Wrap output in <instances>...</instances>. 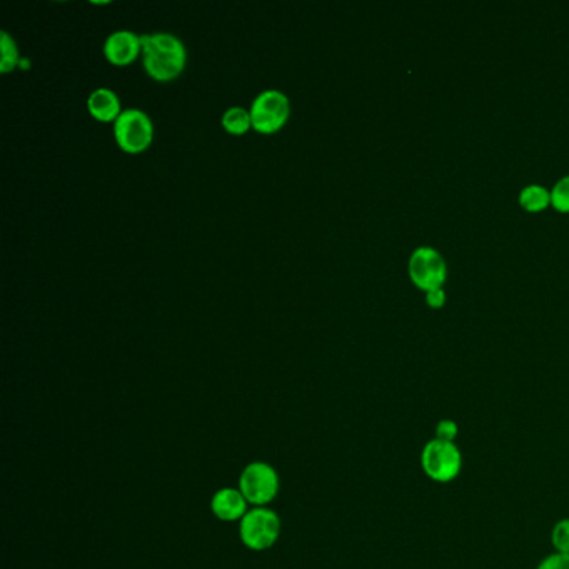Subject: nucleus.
I'll use <instances>...</instances> for the list:
<instances>
[{"label":"nucleus","instance_id":"obj_1","mask_svg":"<svg viewBox=\"0 0 569 569\" xmlns=\"http://www.w3.org/2000/svg\"><path fill=\"white\" fill-rule=\"evenodd\" d=\"M142 62L154 81H174L186 67V46L179 37L167 32L142 36Z\"/></svg>","mask_w":569,"mask_h":569},{"label":"nucleus","instance_id":"obj_4","mask_svg":"<svg viewBox=\"0 0 569 569\" xmlns=\"http://www.w3.org/2000/svg\"><path fill=\"white\" fill-rule=\"evenodd\" d=\"M242 543L252 551H264L276 544L281 536V519L272 509L254 508L241 519Z\"/></svg>","mask_w":569,"mask_h":569},{"label":"nucleus","instance_id":"obj_16","mask_svg":"<svg viewBox=\"0 0 569 569\" xmlns=\"http://www.w3.org/2000/svg\"><path fill=\"white\" fill-rule=\"evenodd\" d=\"M538 569H569V554H551L539 564Z\"/></svg>","mask_w":569,"mask_h":569},{"label":"nucleus","instance_id":"obj_2","mask_svg":"<svg viewBox=\"0 0 569 569\" xmlns=\"http://www.w3.org/2000/svg\"><path fill=\"white\" fill-rule=\"evenodd\" d=\"M117 146L127 154H141L151 147L154 124L141 109H124L114 122Z\"/></svg>","mask_w":569,"mask_h":569},{"label":"nucleus","instance_id":"obj_3","mask_svg":"<svg viewBox=\"0 0 569 569\" xmlns=\"http://www.w3.org/2000/svg\"><path fill=\"white\" fill-rule=\"evenodd\" d=\"M249 112L254 131L259 134H274L286 126L291 116V104L284 92L267 89L252 101Z\"/></svg>","mask_w":569,"mask_h":569},{"label":"nucleus","instance_id":"obj_7","mask_svg":"<svg viewBox=\"0 0 569 569\" xmlns=\"http://www.w3.org/2000/svg\"><path fill=\"white\" fill-rule=\"evenodd\" d=\"M409 276L428 291L439 288L446 279V262L433 247H418L409 259Z\"/></svg>","mask_w":569,"mask_h":569},{"label":"nucleus","instance_id":"obj_15","mask_svg":"<svg viewBox=\"0 0 569 569\" xmlns=\"http://www.w3.org/2000/svg\"><path fill=\"white\" fill-rule=\"evenodd\" d=\"M551 541L558 553L569 554V519H563L554 526Z\"/></svg>","mask_w":569,"mask_h":569},{"label":"nucleus","instance_id":"obj_17","mask_svg":"<svg viewBox=\"0 0 569 569\" xmlns=\"http://www.w3.org/2000/svg\"><path fill=\"white\" fill-rule=\"evenodd\" d=\"M436 434H438V439H443V441H449L453 443L456 434H458V424L451 421V419H444L438 424L436 428Z\"/></svg>","mask_w":569,"mask_h":569},{"label":"nucleus","instance_id":"obj_14","mask_svg":"<svg viewBox=\"0 0 569 569\" xmlns=\"http://www.w3.org/2000/svg\"><path fill=\"white\" fill-rule=\"evenodd\" d=\"M551 202L559 211H569V176H564L563 179L556 182V186L551 192Z\"/></svg>","mask_w":569,"mask_h":569},{"label":"nucleus","instance_id":"obj_5","mask_svg":"<svg viewBox=\"0 0 569 569\" xmlns=\"http://www.w3.org/2000/svg\"><path fill=\"white\" fill-rule=\"evenodd\" d=\"M421 464L428 478L438 483H449L463 468V456L456 444L436 438L424 446Z\"/></svg>","mask_w":569,"mask_h":569},{"label":"nucleus","instance_id":"obj_6","mask_svg":"<svg viewBox=\"0 0 569 569\" xmlns=\"http://www.w3.org/2000/svg\"><path fill=\"white\" fill-rule=\"evenodd\" d=\"M239 489L247 503L264 508L279 493V476L271 464L256 461L247 464L239 478Z\"/></svg>","mask_w":569,"mask_h":569},{"label":"nucleus","instance_id":"obj_10","mask_svg":"<svg viewBox=\"0 0 569 569\" xmlns=\"http://www.w3.org/2000/svg\"><path fill=\"white\" fill-rule=\"evenodd\" d=\"M87 111L96 121L116 122L122 114L121 99L107 87H99L87 99Z\"/></svg>","mask_w":569,"mask_h":569},{"label":"nucleus","instance_id":"obj_18","mask_svg":"<svg viewBox=\"0 0 569 569\" xmlns=\"http://www.w3.org/2000/svg\"><path fill=\"white\" fill-rule=\"evenodd\" d=\"M444 301H446V296H444V291L441 288L429 289L428 291V303L433 306V308H439L443 306Z\"/></svg>","mask_w":569,"mask_h":569},{"label":"nucleus","instance_id":"obj_11","mask_svg":"<svg viewBox=\"0 0 569 569\" xmlns=\"http://www.w3.org/2000/svg\"><path fill=\"white\" fill-rule=\"evenodd\" d=\"M222 127L231 136H244L249 129H252L251 112L242 107H231L222 114Z\"/></svg>","mask_w":569,"mask_h":569},{"label":"nucleus","instance_id":"obj_12","mask_svg":"<svg viewBox=\"0 0 569 569\" xmlns=\"http://www.w3.org/2000/svg\"><path fill=\"white\" fill-rule=\"evenodd\" d=\"M0 52H2V57H0V72L2 74H9L21 64L19 47H17L14 37L9 36L6 31L0 32Z\"/></svg>","mask_w":569,"mask_h":569},{"label":"nucleus","instance_id":"obj_8","mask_svg":"<svg viewBox=\"0 0 569 569\" xmlns=\"http://www.w3.org/2000/svg\"><path fill=\"white\" fill-rule=\"evenodd\" d=\"M142 54V36L136 32L122 31L112 32L104 42V56L114 66H129Z\"/></svg>","mask_w":569,"mask_h":569},{"label":"nucleus","instance_id":"obj_13","mask_svg":"<svg viewBox=\"0 0 569 569\" xmlns=\"http://www.w3.org/2000/svg\"><path fill=\"white\" fill-rule=\"evenodd\" d=\"M519 201L523 204L524 209L539 211V209L548 206V202L551 201V194L543 186L531 184V186H526L521 191Z\"/></svg>","mask_w":569,"mask_h":569},{"label":"nucleus","instance_id":"obj_9","mask_svg":"<svg viewBox=\"0 0 569 569\" xmlns=\"http://www.w3.org/2000/svg\"><path fill=\"white\" fill-rule=\"evenodd\" d=\"M211 509L214 516L221 521H241L247 514V501L242 496L241 489H219L212 496Z\"/></svg>","mask_w":569,"mask_h":569}]
</instances>
